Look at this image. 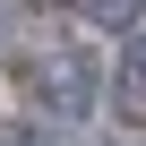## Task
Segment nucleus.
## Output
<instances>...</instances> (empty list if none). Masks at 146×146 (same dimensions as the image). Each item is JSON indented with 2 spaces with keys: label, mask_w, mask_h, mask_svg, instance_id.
<instances>
[{
  "label": "nucleus",
  "mask_w": 146,
  "mask_h": 146,
  "mask_svg": "<svg viewBox=\"0 0 146 146\" xmlns=\"http://www.w3.org/2000/svg\"><path fill=\"white\" fill-rule=\"evenodd\" d=\"M103 95H112V69H103L95 43H43L26 60V103L43 120H86Z\"/></svg>",
  "instance_id": "obj_1"
},
{
  "label": "nucleus",
  "mask_w": 146,
  "mask_h": 146,
  "mask_svg": "<svg viewBox=\"0 0 146 146\" xmlns=\"http://www.w3.org/2000/svg\"><path fill=\"white\" fill-rule=\"evenodd\" d=\"M112 112L146 129V35H129L120 60H112Z\"/></svg>",
  "instance_id": "obj_2"
},
{
  "label": "nucleus",
  "mask_w": 146,
  "mask_h": 146,
  "mask_svg": "<svg viewBox=\"0 0 146 146\" xmlns=\"http://www.w3.org/2000/svg\"><path fill=\"white\" fill-rule=\"evenodd\" d=\"M86 26H103V35H146V0H86Z\"/></svg>",
  "instance_id": "obj_3"
},
{
  "label": "nucleus",
  "mask_w": 146,
  "mask_h": 146,
  "mask_svg": "<svg viewBox=\"0 0 146 146\" xmlns=\"http://www.w3.org/2000/svg\"><path fill=\"white\" fill-rule=\"evenodd\" d=\"M0 146H60V129H52V120H43V129H35V120H0Z\"/></svg>",
  "instance_id": "obj_4"
}]
</instances>
